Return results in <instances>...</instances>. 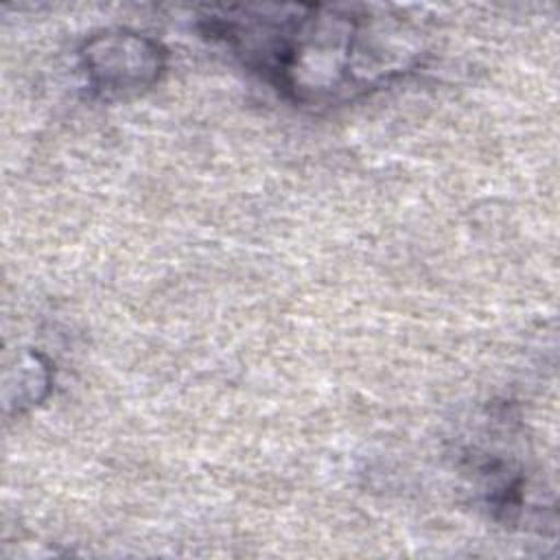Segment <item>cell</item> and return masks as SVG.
<instances>
[{"mask_svg": "<svg viewBox=\"0 0 560 560\" xmlns=\"http://www.w3.org/2000/svg\"><path fill=\"white\" fill-rule=\"evenodd\" d=\"M77 61L90 94L114 101L151 90L166 70L168 50L147 33L116 26L88 35Z\"/></svg>", "mask_w": 560, "mask_h": 560, "instance_id": "obj_2", "label": "cell"}, {"mask_svg": "<svg viewBox=\"0 0 560 560\" xmlns=\"http://www.w3.org/2000/svg\"><path fill=\"white\" fill-rule=\"evenodd\" d=\"M199 28L278 96L306 109L383 90L416 72L427 57L422 28L383 7H228L203 15Z\"/></svg>", "mask_w": 560, "mask_h": 560, "instance_id": "obj_1", "label": "cell"}, {"mask_svg": "<svg viewBox=\"0 0 560 560\" xmlns=\"http://www.w3.org/2000/svg\"><path fill=\"white\" fill-rule=\"evenodd\" d=\"M55 372L50 361L37 350H24L18 363L4 374L7 413L22 416L46 400L52 389Z\"/></svg>", "mask_w": 560, "mask_h": 560, "instance_id": "obj_3", "label": "cell"}]
</instances>
